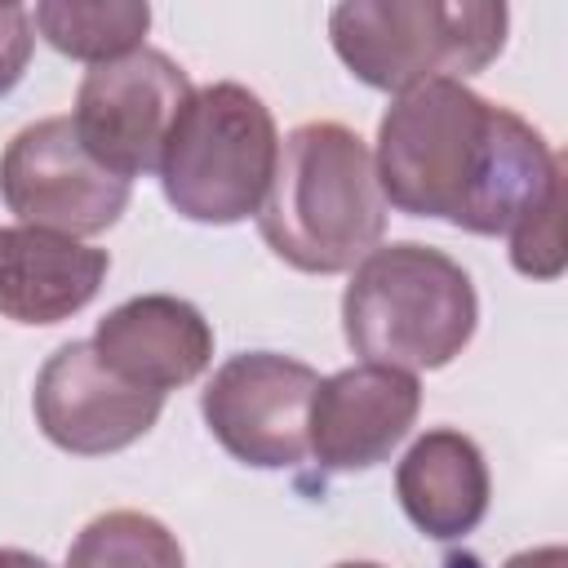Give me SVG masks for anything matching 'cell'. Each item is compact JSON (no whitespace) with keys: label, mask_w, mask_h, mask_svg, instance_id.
<instances>
[{"label":"cell","mask_w":568,"mask_h":568,"mask_svg":"<svg viewBox=\"0 0 568 568\" xmlns=\"http://www.w3.org/2000/svg\"><path fill=\"white\" fill-rule=\"evenodd\" d=\"M377 186L408 217H439L470 235H510L555 186L564 155L519 111L462 80H426L377 124Z\"/></svg>","instance_id":"obj_1"},{"label":"cell","mask_w":568,"mask_h":568,"mask_svg":"<svg viewBox=\"0 0 568 568\" xmlns=\"http://www.w3.org/2000/svg\"><path fill=\"white\" fill-rule=\"evenodd\" d=\"M257 231L293 271H355L386 235V195L368 142L342 120L297 124L280 142Z\"/></svg>","instance_id":"obj_2"},{"label":"cell","mask_w":568,"mask_h":568,"mask_svg":"<svg viewBox=\"0 0 568 568\" xmlns=\"http://www.w3.org/2000/svg\"><path fill=\"white\" fill-rule=\"evenodd\" d=\"M479 324V297L462 262L444 248L399 240L377 244L342 293V333L364 364L435 373L453 364Z\"/></svg>","instance_id":"obj_3"},{"label":"cell","mask_w":568,"mask_h":568,"mask_svg":"<svg viewBox=\"0 0 568 568\" xmlns=\"http://www.w3.org/2000/svg\"><path fill=\"white\" fill-rule=\"evenodd\" d=\"M510 9L497 0H346L328 13L342 67L382 93L462 80L506 49Z\"/></svg>","instance_id":"obj_4"},{"label":"cell","mask_w":568,"mask_h":568,"mask_svg":"<svg viewBox=\"0 0 568 568\" xmlns=\"http://www.w3.org/2000/svg\"><path fill=\"white\" fill-rule=\"evenodd\" d=\"M280 133L271 106L235 84L217 80L191 93L160 155L164 200L200 226H235L253 217L275 178Z\"/></svg>","instance_id":"obj_5"},{"label":"cell","mask_w":568,"mask_h":568,"mask_svg":"<svg viewBox=\"0 0 568 568\" xmlns=\"http://www.w3.org/2000/svg\"><path fill=\"white\" fill-rule=\"evenodd\" d=\"M0 200L22 226L84 240L120 222L129 209V182L84 151L71 115H44L4 142Z\"/></svg>","instance_id":"obj_6"},{"label":"cell","mask_w":568,"mask_h":568,"mask_svg":"<svg viewBox=\"0 0 568 568\" xmlns=\"http://www.w3.org/2000/svg\"><path fill=\"white\" fill-rule=\"evenodd\" d=\"M191 93V75L169 53L142 44L115 62L84 71L71 124L102 169L133 182L160 169L169 133Z\"/></svg>","instance_id":"obj_7"},{"label":"cell","mask_w":568,"mask_h":568,"mask_svg":"<svg viewBox=\"0 0 568 568\" xmlns=\"http://www.w3.org/2000/svg\"><path fill=\"white\" fill-rule=\"evenodd\" d=\"M320 373L280 351L231 355L200 390L209 435L253 470H288L311 453Z\"/></svg>","instance_id":"obj_8"},{"label":"cell","mask_w":568,"mask_h":568,"mask_svg":"<svg viewBox=\"0 0 568 568\" xmlns=\"http://www.w3.org/2000/svg\"><path fill=\"white\" fill-rule=\"evenodd\" d=\"M160 408L164 395L115 377L98 359L93 342L58 346L31 390L36 426L71 457H106L138 444L160 422Z\"/></svg>","instance_id":"obj_9"},{"label":"cell","mask_w":568,"mask_h":568,"mask_svg":"<svg viewBox=\"0 0 568 568\" xmlns=\"http://www.w3.org/2000/svg\"><path fill=\"white\" fill-rule=\"evenodd\" d=\"M422 386L386 364H355L320 382L311 404V457L328 475H355L386 462L413 430Z\"/></svg>","instance_id":"obj_10"},{"label":"cell","mask_w":568,"mask_h":568,"mask_svg":"<svg viewBox=\"0 0 568 568\" xmlns=\"http://www.w3.org/2000/svg\"><path fill=\"white\" fill-rule=\"evenodd\" d=\"M98 359L155 395H169L195 382L213 359V328L186 297L173 293H142L106 311L93 328Z\"/></svg>","instance_id":"obj_11"},{"label":"cell","mask_w":568,"mask_h":568,"mask_svg":"<svg viewBox=\"0 0 568 568\" xmlns=\"http://www.w3.org/2000/svg\"><path fill=\"white\" fill-rule=\"evenodd\" d=\"M106 271V248L22 222L0 226V315L13 324L71 320L98 297Z\"/></svg>","instance_id":"obj_12"},{"label":"cell","mask_w":568,"mask_h":568,"mask_svg":"<svg viewBox=\"0 0 568 568\" xmlns=\"http://www.w3.org/2000/svg\"><path fill=\"white\" fill-rule=\"evenodd\" d=\"M395 497L417 532L430 541H457L488 515L493 479L479 444L453 426H435L395 466Z\"/></svg>","instance_id":"obj_13"},{"label":"cell","mask_w":568,"mask_h":568,"mask_svg":"<svg viewBox=\"0 0 568 568\" xmlns=\"http://www.w3.org/2000/svg\"><path fill=\"white\" fill-rule=\"evenodd\" d=\"M31 27L67 58H80L89 67L115 62L133 49H142V36L151 27V9L138 0H44L31 9Z\"/></svg>","instance_id":"obj_14"},{"label":"cell","mask_w":568,"mask_h":568,"mask_svg":"<svg viewBox=\"0 0 568 568\" xmlns=\"http://www.w3.org/2000/svg\"><path fill=\"white\" fill-rule=\"evenodd\" d=\"M67 568H186V555L155 515L106 510L75 532Z\"/></svg>","instance_id":"obj_15"},{"label":"cell","mask_w":568,"mask_h":568,"mask_svg":"<svg viewBox=\"0 0 568 568\" xmlns=\"http://www.w3.org/2000/svg\"><path fill=\"white\" fill-rule=\"evenodd\" d=\"M564 262H568V248H564V186H555L510 231V266L528 280H559Z\"/></svg>","instance_id":"obj_16"},{"label":"cell","mask_w":568,"mask_h":568,"mask_svg":"<svg viewBox=\"0 0 568 568\" xmlns=\"http://www.w3.org/2000/svg\"><path fill=\"white\" fill-rule=\"evenodd\" d=\"M36 49V27H31V9L22 4H0V98L22 80L27 62Z\"/></svg>","instance_id":"obj_17"},{"label":"cell","mask_w":568,"mask_h":568,"mask_svg":"<svg viewBox=\"0 0 568 568\" xmlns=\"http://www.w3.org/2000/svg\"><path fill=\"white\" fill-rule=\"evenodd\" d=\"M506 568H568V550L564 546H532L506 559Z\"/></svg>","instance_id":"obj_18"},{"label":"cell","mask_w":568,"mask_h":568,"mask_svg":"<svg viewBox=\"0 0 568 568\" xmlns=\"http://www.w3.org/2000/svg\"><path fill=\"white\" fill-rule=\"evenodd\" d=\"M0 568H53L49 559L31 555V550H18V546H0Z\"/></svg>","instance_id":"obj_19"},{"label":"cell","mask_w":568,"mask_h":568,"mask_svg":"<svg viewBox=\"0 0 568 568\" xmlns=\"http://www.w3.org/2000/svg\"><path fill=\"white\" fill-rule=\"evenodd\" d=\"M333 568H382V564H368V559H346V564H333Z\"/></svg>","instance_id":"obj_20"}]
</instances>
